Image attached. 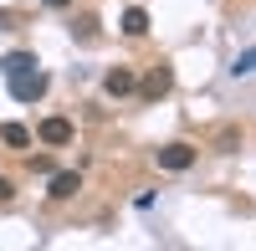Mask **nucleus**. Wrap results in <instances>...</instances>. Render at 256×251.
I'll list each match as a JSON object with an SVG mask.
<instances>
[{
	"label": "nucleus",
	"mask_w": 256,
	"mask_h": 251,
	"mask_svg": "<svg viewBox=\"0 0 256 251\" xmlns=\"http://www.w3.org/2000/svg\"><path fill=\"white\" fill-rule=\"evenodd\" d=\"M6 82H10V98H16V102H36L41 92H46V72H36V67H26V72H10Z\"/></svg>",
	"instance_id": "1"
},
{
	"label": "nucleus",
	"mask_w": 256,
	"mask_h": 251,
	"mask_svg": "<svg viewBox=\"0 0 256 251\" xmlns=\"http://www.w3.org/2000/svg\"><path fill=\"white\" fill-rule=\"evenodd\" d=\"M36 138L46 144V149H67V144L77 138V128H72V118H41L36 123Z\"/></svg>",
	"instance_id": "2"
},
{
	"label": "nucleus",
	"mask_w": 256,
	"mask_h": 251,
	"mask_svg": "<svg viewBox=\"0 0 256 251\" xmlns=\"http://www.w3.org/2000/svg\"><path fill=\"white\" fill-rule=\"evenodd\" d=\"M154 164L169 170V174H184L190 164H195V149H190V144H164V149H154Z\"/></svg>",
	"instance_id": "3"
},
{
	"label": "nucleus",
	"mask_w": 256,
	"mask_h": 251,
	"mask_svg": "<svg viewBox=\"0 0 256 251\" xmlns=\"http://www.w3.org/2000/svg\"><path fill=\"white\" fill-rule=\"evenodd\" d=\"M77 190H82V174L77 170H52V184H46L52 200H72Z\"/></svg>",
	"instance_id": "4"
},
{
	"label": "nucleus",
	"mask_w": 256,
	"mask_h": 251,
	"mask_svg": "<svg viewBox=\"0 0 256 251\" xmlns=\"http://www.w3.org/2000/svg\"><path fill=\"white\" fill-rule=\"evenodd\" d=\"M134 88H138V77H134V67H113L108 77H102V92H108V98H128Z\"/></svg>",
	"instance_id": "5"
},
{
	"label": "nucleus",
	"mask_w": 256,
	"mask_h": 251,
	"mask_svg": "<svg viewBox=\"0 0 256 251\" xmlns=\"http://www.w3.org/2000/svg\"><path fill=\"white\" fill-rule=\"evenodd\" d=\"M169 88H174V77H169V67H154V72L144 77V98H148V102H154V98H164Z\"/></svg>",
	"instance_id": "6"
},
{
	"label": "nucleus",
	"mask_w": 256,
	"mask_h": 251,
	"mask_svg": "<svg viewBox=\"0 0 256 251\" xmlns=\"http://www.w3.org/2000/svg\"><path fill=\"white\" fill-rule=\"evenodd\" d=\"M0 144H10V149H31V128H26V123H0Z\"/></svg>",
	"instance_id": "7"
},
{
	"label": "nucleus",
	"mask_w": 256,
	"mask_h": 251,
	"mask_svg": "<svg viewBox=\"0 0 256 251\" xmlns=\"http://www.w3.org/2000/svg\"><path fill=\"white\" fill-rule=\"evenodd\" d=\"M118 26H123V36H148V10H123V20H118Z\"/></svg>",
	"instance_id": "8"
},
{
	"label": "nucleus",
	"mask_w": 256,
	"mask_h": 251,
	"mask_svg": "<svg viewBox=\"0 0 256 251\" xmlns=\"http://www.w3.org/2000/svg\"><path fill=\"white\" fill-rule=\"evenodd\" d=\"M26 67H36V56H31V52H10L6 62H0V72H6V77H10V72H26Z\"/></svg>",
	"instance_id": "9"
},
{
	"label": "nucleus",
	"mask_w": 256,
	"mask_h": 251,
	"mask_svg": "<svg viewBox=\"0 0 256 251\" xmlns=\"http://www.w3.org/2000/svg\"><path fill=\"white\" fill-rule=\"evenodd\" d=\"M230 72H236V77H251V72H256V46H251V52H241V56H236V67H230Z\"/></svg>",
	"instance_id": "10"
},
{
	"label": "nucleus",
	"mask_w": 256,
	"mask_h": 251,
	"mask_svg": "<svg viewBox=\"0 0 256 251\" xmlns=\"http://www.w3.org/2000/svg\"><path fill=\"white\" fill-rule=\"evenodd\" d=\"M31 170H36V174H52L56 164H52V154H31Z\"/></svg>",
	"instance_id": "11"
},
{
	"label": "nucleus",
	"mask_w": 256,
	"mask_h": 251,
	"mask_svg": "<svg viewBox=\"0 0 256 251\" xmlns=\"http://www.w3.org/2000/svg\"><path fill=\"white\" fill-rule=\"evenodd\" d=\"M6 200H16V184H10L6 174H0V205H6Z\"/></svg>",
	"instance_id": "12"
},
{
	"label": "nucleus",
	"mask_w": 256,
	"mask_h": 251,
	"mask_svg": "<svg viewBox=\"0 0 256 251\" xmlns=\"http://www.w3.org/2000/svg\"><path fill=\"white\" fill-rule=\"evenodd\" d=\"M41 6H46V10H67L72 0H41Z\"/></svg>",
	"instance_id": "13"
}]
</instances>
